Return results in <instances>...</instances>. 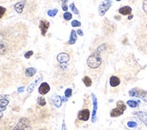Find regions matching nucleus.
Here are the masks:
<instances>
[{
    "label": "nucleus",
    "instance_id": "obj_4",
    "mask_svg": "<svg viewBox=\"0 0 147 130\" xmlns=\"http://www.w3.org/2000/svg\"><path fill=\"white\" fill-rule=\"evenodd\" d=\"M135 43L137 46L147 44V17L140 23V26L137 28Z\"/></svg>",
    "mask_w": 147,
    "mask_h": 130
},
{
    "label": "nucleus",
    "instance_id": "obj_28",
    "mask_svg": "<svg viewBox=\"0 0 147 130\" xmlns=\"http://www.w3.org/2000/svg\"><path fill=\"white\" fill-rule=\"evenodd\" d=\"M57 13H58L57 9H52V10H48L47 14H48V15H49V16L53 17V16H55V15L57 14Z\"/></svg>",
    "mask_w": 147,
    "mask_h": 130
},
{
    "label": "nucleus",
    "instance_id": "obj_19",
    "mask_svg": "<svg viewBox=\"0 0 147 130\" xmlns=\"http://www.w3.org/2000/svg\"><path fill=\"white\" fill-rule=\"evenodd\" d=\"M109 83H110V85L112 87H116L120 84V79L116 76H111L110 80H109Z\"/></svg>",
    "mask_w": 147,
    "mask_h": 130
},
{
    "label": "nucleus",
    "instance_id": "obj_29",
    "mask_svg": "<svg viewBox=\"0 0 147 130\" xmlns=\"http://www.w3.org/2000/svg\"><path fill=\"white\" fill-rule=\"evenodd\" d=\"M69 8L71 9V11L74 13V14H79V10L76 8V6H75V5L73 3H71V4L69 5Z\"/></svg>",
    "mask_w": 147,
    "mask_h": 130
},
{
    "label": "nucleus",
    "instance_id": "obj_33",
    "mask_svg": "<svg viewBox=\"0 0 147 130\" xmlns=\"http://www.w3.org/2000/svg\"><path fill=\"white\" fill-rule=\"evenodd\" d=\"M143 9L147 14V0H143Z\"/></svg>",
    "mask_w": 147,
    "mask_h": 130
},
{
    "label": "nucleus",
    "instance_id": "obj_17",
    "mask_svg": "<svg viewBox=\"0 0 147 130\" xmlns=\"http://www.w3.org/2000/svg\"><path fill=\"white\" fill-rule=\"evenodd\" d=\"M35 73H36V68L34 67H28L25 71V74L26 77H32L35 74Z\"/></svg>",
    "mask_w": 147,
    "mask_h": 130
},
{
    "label": "nucleus",
    "instance_id": "obj_5",
    "mask_svg": "<svg viewBox=\"0 0 147 130\" xmlns=\"http://www.w3.org/2000/svg\"><path fill=\"white\" fill-rule=\"evenodd\" d=\"M103 59L104 57H102L100 55L96 53H91L87 60V65L91 70H98L103 65V62H104Z\"/></svg>",
    "mask_w": 147,
    "mask_h": 130
},
{
    "label": "nucleus",
    "instance_id": "obj_23",
    "mask_svg": "<svg viewBox=\"0 0 147 130\" xmlns=\"http://www.w3.org/2000/svg\"><path fill=\"white\" fill-rule=\"evenodd\" d=\"M8 104L7 100H0V112L5 110V106Z\"/></svg>",
    "mask_w": 147,
    "mask_h": 130
},
{
    "label": "nucleus",
    "instance_id": "obj_21",
    "mask_svg": "<svg viewBox=\"0 0 147 130\" xmlns=\"http://www.w3.org/2000/svg\"><path fill=\"white\" fill-rule=\"evenodd\" d=\"M42 79V77H39V78H37L35 81L33 82V84H31L30 85H29V87L27 88V92H28V93H31L33 91V89H34V87H35V85H36L37 84L40 82V80Z\"/></svg>",
    "mask_w": 147,
    "mask_h": 130
},
{
    "label": "nucleus",
    "instance_id": "obj_44",
    "mask_svg": "<svg viewBox=\"0 0 147 130\" xmlns=\"http://www.w3.org/2000/svg\"><path fill=\"white\" fill-rule=\"evenodd\" d=\"M40 130H45V129H40Z\"/></svg>",
    "mask_w": 147,
    "mask_h": 130
},
{
    "label": "nucleus",
    "instance_id": "obj_9",
    "mask_svg": "<svg viewBox=\"0 0 147 130\" xmlns=\"http://www.w3.org/2000/svg\"><path fill=\"white\" fill-rule=\"evenodd\" d=\"M90 116L89 110L88 109H83V110H79L78 113V119L80 121H88Z\"/></svg>",
    "mask_w": 147,
    "mask_h": 130
},
{
    "label": "nucleus",
    "instance_id": "obj_43",
    "mask_svg": "<svg viewBox=\"0 0 147 130\" xmlns=\"http://www.w3.org/2000/svg\"><path fill=\"white\" fill-rule=\"evenodd\" d=\"M116 1H121V0H116Z\"/></svg>",
    "mask_w": 147,
    "mask_h": 130
},
{
    "label": "nucleus",
    "instance_id": "obj_38",
    "mask_svg": "<svg viewBox=\"0 0 147 130\" xmlns=\"http://www.w3.org/2000/svg\"><path fill=\"white\" fill-rule=\"evenodd\" d=\"M12 1H16V0H2V2H12Z\"/></svg>",
    "mask_w": 147,
    "mask_h": 130
},
{
    "label": "nucleus",
    "instance_id": "obj_32",
    "mask_svg": "<svg viewBox=\"0 0 147 130\" xmlns=\"http://www.w3.org/2000/svg\"><path fill=\"white\" fill-rule=\"evenodd\" d=\"M71 93H72V90L71 89H67L65 91V96L67 98H69V97H70V96H71Z\"/></svg>",
    "mask_w": 147,
    "mask_h": 130
},
{
    "label": "nucleus",
    "instance_id": "obj_2",
    "mask_svg": "<svg viewBox=\"0 0 147 130\" xmlns=\"http://www.w3.org/2000/svg\"><path fill=\"white\" fill-rule=\"evenodd\" d=\"M113 49H114L113 43L104 38H97L92 42L90 47L91 53L98 54L102 57H107L109 54L113 52Z\"/></svg>",
    "mask_w": 147,
    "mask_h": 130
},
{
    "label": "nucleus",
    "instance_id": "obj_7",
    "mask_svg": "<svg viewBox=\"0 0 147 130\" xmlns=\"http://www.w3.org/2000/svg\"><path fill=\"white\" fill-rule=\"evenodd\" d=\"M129 95L130 96H134V97H138L144 100L147 102V92L141 90L139 88H134L129 91Z\"/></svg>",
    "mask_w": 147,
    "mask_h": 130
},
{
    "label": "nucleus",
    "instance_id": "obj_14",
    "mask_svg": "<svg viewBox=\"0 0 147 130\" xmlns=\"http://www.w3.org/2000/svg\"><path fill=\"white\" fill-rule=\"evenodd\" d=\"M123 113H124V110H120L119 108H115L113 110H111L110 112V116L112 118H117V117H120V116H122Z\"/></svg>",
    "mask_w": 147,
    "mask_h": 130
},
{
    "label": "nucleus",
    "instance_id": "obj_37",
    "mask_svg": "<svg viewBox=\"0 0 147 130\" xmlns=\"http://www.w3.org/2000/svg\"><path fill=\"white\" fill-rule=\"evenodd\" d=\"M77 33H78L79 36H83L84 35V33H83V32H82L81 30H77Z\"/></svg>",
    "mask_w": 147,
    "mask_h": 130
},
{
    "label": "nucleus",
    "instance_id": "obj_22",
    "mask_svg": "<svg viewBox=\"0 0 147 130\" xmlns=\"http://www.w3.org/2000/svg\"><path fill=\"white\" fill-rule=\"evenodd\" d=\"M82 81H83L84 84H85L87 87H89V86H91V84H92V80H91V78L89 77V76H84L83 79H82Z\"/></svg>",
    "mask_w": 147,
    "mask_h": 130
},
{
    "label": "nucleus",
    "instance_id": "obj_12",
    "mask_svg": "<svg viewBox=\"0 0 147 130\" xmlns=\"http://www.w3.org/2000/svg\"><path fill=\"white\" fill-rule=\"evenodd\" d=\"M38 92L42 95H44V94L48 93L50 92V85L47 83H42V84H41V85L39 86Z\"/></svg>",
    "mask_w": 147,
    "mask_h": 130
},
{
    "label": "nucleus",
    "instance_id": "obj_26",
    "mask_svg": "<svg viewBox=\"0 0 147 130\" xmlns=\"http://www.w3.org/2000/svg\"><path fill=\"white\" fill-rule=\"evenodd\" d=\"M37 103H38V105L43 107V106L46 105V101L43 97H39L37 99Z\"/></svg>",
    "mask_w": 147,
    "mask_h": 130
},
{
    "label": "nucleus",
    "instance_id": "obj_34",
    "mask_svg": "<svg viewBox=\"0 0 147 130\" xmlns=\"http://www.w3.org/2000/svg\"><path fill=\"white\" fill-rule=\"evenodd\" d=\"M127 126L129 127H136L137 126V123H135L134 121H129L127 123Z\"/></svg>",
    "mask_w": 147,
    "mask_h": 130
},
{
    "label": "nucleus",
    "instance_id": "obj_39",
    "mask_svg": "<svg viewBox=\"0 0 147 130\" xmlns=\"http://www.w3.org/2000/svg\"><path fill=\"white\" fill-rule=\"evenodd\" d=\"M62 130H66V126H65V124H63V125H62Z\"/></svg>",
    "mask_w": 147,
    "mask_h": 130
},
{
    "label": "nucleus",
    "instance_id": "obj_24",
    "mask_svg": "<svg viewBox=\"0 0 147 130\" xmlns=\"http://www.w3.org/2000/svg\"><path fill=\"white\" fill-rule=\"evenodd\" d=\"M116 107L117 108H119L120 110H126V105L124 103V102H122V101H118V102H116Z\"/></svg>",
    "mask_w": 147,
    "mask_h": 130
},
{
    "label": "nucleus",
    "instance_id": "obj_36",
    "mask_svg": "<svg viewBox=\"0 0 147 130\" xmlns=\"http://www.w3.org/2000/svg\"><path fill=\"white\" fill-rule=\"evenodd\" d=\"M62 9H63L64 11H67V10H68V6H67L66 3H62Z\"/></svg>",
    "mask_w": 147,
    "mask_h": 130
},
{
    "label": "nucleus",
    "instance_id": "obj_11",
    "mask_svg": "<svg viewBox=\"0 0 147 130\" xmlns=\"http://www.w3.org/2000/svg\"><path fill=\"white\" fill-rule=\"evenodd\" d=\"M70 59V57L68 53L62 52L57 56V60L59 63H68Z\"/></svg>",
    "mask_w": 147,
    "mask_h": 130
},
{
    "label": "nucleus",
    "instance_id": "obj_27",
    "mask_svg": "<svg viewBox=\"0 0 147 130\" xmlns=\"http://www.w3.org/2000/svg\"><path fill=\"white\" fill-rule=\"evenodd\" d=\"M63 18H64V20L65 21H69L71 18H72V14H71V13L65 12L64 13V14H63Z\"/></svg>",
    "mask_w": 147,
    "mask_h": 130
},
{
    "label": "nucleus",
    "instance_id": "obj_3",
    "mask_svg": "<svg viewBox=\"0 0 147 130\" xmlns=\"http://www.w3.org/2000/svg\"><path fill=\"white\" fill-rule=\"evenodd\" d=\"M37 7L36 0H20L14 5L15 11L25 18L34 16Z\"/></svg>",
    "mask_w": 147,
    "mask_h": 130
},
{
    "label": "nucleus",
    "instance_id": "obj_6",
    "mask_svg": "<svg viewBox=\"0 0 147 130\" xmlns=\"http://www.w3.org/2000/svg\"><path fill=\"white\" fill-rule=\"evenodd\" d=\"M12 130H32L31 122L28 118H22Z\"/></svg>",
    "mask_w": 147,
    "mask_h": 130
},
{
    "label": "nucleus",
    "instance_id": "obj_18",
    "mask_svg": "<svg viewBox=\"0 0 147 130\" xmlns=\"http://www.w3.org/2000/svg\"><path fill=\"white\" fill-rule=\"evenodd\" d=\"M52 102L54 103V105L56 106L57 108H60L61 106L62 100H61V98L59 95H53L52 97Z\"/></svg>",
    "mask_w": 147,
    "mask_h": 130
},
{
    "label": "nucleus",
    "instance_id": "obj_8",
    "mask_svg": "<svg viewBox=\"0 0 147 130\" xmlns=\"http://www.w3.org/2000/svg\"><path fill=\"white\" fill-rule=\"evenodd\" d=\"M111 5H112V1L111 0H104L102 1L100 5H98V14L100 16H103L107 10L110 8Z\"/></svg>",
    "mask_w": 147,
    "mask_h": 130
},
{
    "label": "nucleus",
    "instance_id": "obj_41",
    "mask_svg": "<svg viewBox=\"0 0 147 130\" xmlns=\"http://www.w3.org/2000/svg\"><path fill=\"white\" fill-rule=\"evenodd\" d=\"M3 118V114L0 112V120H1V118Z\"/></svg>",
    "mask_w": 147,
    "mask_h": 130
},
{
    "label": "nucleus",
    "instance_id": "obj_35",
    "mask_svg": "<svg viewBox=\"0 0 147 130\" xmlns=\"http://www.w3.org/2000/svg\"><path fill=\"white\" fill-rule=\"evenodd\" d=\"M33 54V52L32 51V50H29L28 52H26V53L25 54V58H27V59H28V58H30V57H31V56H32Z\"/></svg>",
    "mask_w": 147,
    "mask_h": 130
},
{
    "label": "nucleus",
    "instance_id": "obj_10",
    "mask_svg": "<svg viewBox=\"0 0 147 130\" xmlns=\"http://www.w3.org/2000/svg\"><path fill=\"white\" fill-rule=\"evenodd\" d=\"M50 27V22H48L45 19H42L39 23V28L41 30V32L42 36H45L46 35V32L48 31V29Z\"/></svg>",
    "mask_w": 147,
    "mask_h": 130
},
{
    "label": "nucleus",
    "instance_id": "obj_20",
    "mask_svg": "<svg viewBox=\"0 0 147 130\" xmlns=\"http://www.w3.org/2000/svg\"><path fill=\"white\" fill-rule=\"evenodd\" d=\"M138 117L140 120L143 122V124L147 126V113L146 112H138Z\"/></svg>",
    "mask_w": 147,
    "mask_h": 130
},
{
    "label": "nucleus",
    "instance_id": "obj_42",
    "mask_svg": "<svg viewBox=\"0 0 147 130\" xmlns=\"http://www.w3.org/2000/svg\"><path fill=\"white\" fill-rule=\"evenodd\" d=\"M132 18H133V15H132V14H130V16L128 17V19H129V20H130V19H132Z\"/></svg>",
    "mask_w": 147,
    "mask_h": 130
},
{
    "label": "nucleus",
    "instance_id": "obj_31",
    "mask_svg": "<svg viewBox=\"0 0 147 130\" xmlns=\"http://www.w3.org/2000/svg\"><path fill=\"white\" fill-rule=\"evenodd\" d=\"M71 26H72V27H79V26H81V23H80L79 21L74 20V21H72V23H71Z\"/></svg>",
    "mask_w": 147,
    "mask_h": 130
},
{
    "label": "nucleus",
    "instance_id": "obj_13",
    "mask_svg": "<svg viewBox=\"0 0 147 130\" xmlns=\"http://www.w3.org/2000/svg\"><path fill=\"white\" fill-rule=\"evenodd\" d=\"M92 100H93V113H92V122H95L96 117H97V110H98V102H97V98L94 94H92Z\"/></svg>",
    "mask_w": 147,
    "mask_h": 130
},
{
    "label": "nucleus",
    "instance_id": "obj_40",
    "mask_svg": "<svg viewBox=\"0 0 147 130\" xmlns=\"http://www.w3.org/2000/svg\"><path fill=\"white\" fill-rule=\"evenodd\" d=\"M61 1L62 3H67V2H68V0H61Z\"/></svg>",
    "mask_w": 147,
    "mask_h": 130
},
{
    "label": "nucleus",
    "instance_id": "obj_25",
    "mask_svg": "<svg viewBox=\"0 0 147 130\" xmlns=\"http://www.w3.org/2000/svg\"><path fill=\"white\" fill-rule=\"evenodd\" d=\"M127 105L131 107V108H137L139 106V102H136V101H128L127 102Z\"/></svg>",
    "mask_w": 147,
    "mask_h": 130
},
{
    "label": "nucleus",
    "instance_id": "obj_16",
    "mask_svg": "<svg viewBox=\"0 0 147 130\" xmlns=\"http://www.w3.org/2000/svg\"><path fill=\"white\" fill-rule=\"evenodd\" d=\"M76 41H77V32L74 30H72L71 32H70V37H69V40L68 41V44L69 45L75 44Z\"/></svg>",
    "mask_w": 147,
    "mask_h": 130
},
{
    "label": "nucleus",
    "instance_id": "obj_1",
    "mask_svg": "<svg viewBox=\"0 0 147 130\" xmlns=\"http://www.w3.org/2000/svg\"><path fill=\"white\" fill-rule=\"evenodd\" d=\"M28 26L15 23L0 29V56H12L26 47Z\"/></svg>",
    "mask_w": 147,
    "mask_h": 130
},
{
    "label": "nucleus",
    "instance_id": "obj_30",
    "mask_svg": "<svg viewBox=\"0 0 147 130\" xmlns=\"http://www.w3.org/2000/svg\"><path fill=\"white\" fill-rule=\"evenodd\" d=\"M5 13H6V8H5V7H3V6L0 5V19L4 17V15L5 14Z\"/></svg>",
    "mask_w": 147,
    "mask_h": 130
},
{
    "label": "nucleus",
    "instance_id": "obj_15",
    "mask_svg": "<svg viewBox=\"0 0 147 130\" xmlns=\"http://www.w3.org/2000/svg\"><path fill=\"white\" fill-rule=\"evenodd\" d=\"M118 12L120 14H122V15H129L131 14V13H132V8H131L130 6H123L121 8L118 10Z\"/></svg>",
    "mask_w": 147,
    "mask_h": 130
}]
</instances>
